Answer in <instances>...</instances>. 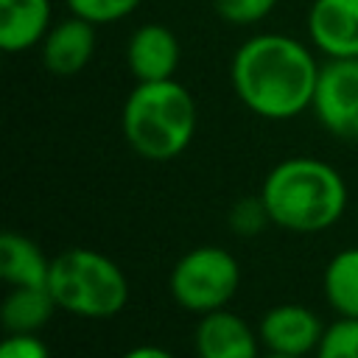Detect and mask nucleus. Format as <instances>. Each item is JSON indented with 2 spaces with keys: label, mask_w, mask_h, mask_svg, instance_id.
<instances>
[{
  "label": "nucleus",
  "mask_w": 358,
  "mask_h": 358,
  "mask_svg": "<svg viewBox=\"0 0 358 358\" xmlns=\"http://www.w3.org/2000/svg\"><path fill=\"white\" fill-rule=\"evenodd\" d=\"M227 218H229V229H232L238 238H255V235H260V232L271 224L268 210H266L260 193H257V196H243V199H238V201L229 207V215H227Z\"/></svg>",
  "instance_id": "nucleus-17"
},
{
  "label": "nucleus",
  "mask_w": 358,
  "mask_h": 358,
  "mask_svg": "<svg viewBox=\"0 0 358 358\" xmlns=\"http://www.w3.org/2000/svg\"><path fill=\"white\" fill-rule=\"evenodd\" d=\"M0 358H50L39 333H8L0 344Z\"/></svg>",
  "instance_id": "nucleus-20"
},
{
  "label": "nucleus",
  "mask_w": 358,
  "mask_h": 358,
  "mask_svg": "<svg viewBox=\"0 0 358 358\" xmlns=\"http://www.w3.org/2000/svg\"><path fill=\"white\" fill-rule=\"evenodd\" d=\"M322 294L336 316L358 319V246H347L327 260Z\"/></svg>",
  "instance_id": "nucleus-15"
},
{
  "label": "nucleus",
  "mask_w": 358,
  "mask_h": 358,
  "mask_svg": "<svg viewBox=\"0 0 358 358\" xmlns=\"http://www.w3.org/2000/svg\"><path fill=\"white\" fill-rule=\"evenodd\" d=\"M59 310L48 285H17L6 294L0 319L6 333H39Z\"/></svg>",
  "instance_id": "nucleus-14"
},
{
  "label": "nucleus",
  "mask_w": 358,
  "mask_h": 358,
  "mask_svg": "<svg viewBox=\"0 0 358 358\" xmlns=\"http://www.w3.org/2000/svg\"><path fill=\"white\" fill-rule=\"evenodd\" d=\"M120 358H176V355L168 352L165 347H157V344H137V347L126 350Z\"/></svg>",
  "instance_id": "nucleus-21"
},
{
  "label": "nucleus",
  "mask_w": 358,
  "mask_h": 358,
  "mask_svg": "<svg viewBox=\"0 0 358 358\" xmlns=\"http://www.w3.org/2000/svg\"><path fill=\"white\" fill-rule=\"evenodd\" d=\"M143 0H67L70 11L76 17L90 20L92 25H103V22H117L123 17H129Z\"/></svg>",
  "instance_id": "nucleus-18"
},
{
  "label": "nucleus",
  "mask_w": 358,
  "mask_h": 358,
  "mask_svg": "<svg viewBox=\"0 0 358 358\" xmlns=\"http://www.w3.org/2000/svg\"><path fill=\"white\" fill-rule=\"evenodd\" d=\"M308 34L327 59L358 56V0H313Z\"/></svg>",
  "instance_id": "nucleus-9"
},
{
  "label": "nucleus",
  "mask_w": 358,
  "mask_h": 358,
  "mask_svg": "<svg viewBox=\"0 0 358 358\" xmlns=\"http://www.w3.org/2000/svg\"><path fill=\"white\" fill-rule=\"evenodd\" d=\"M50 260L36 241L20 232H3L0 238V274L3 280L17 285H48Z\"/></svg>",
  "instance_id": "nucleus-13"
},
{
  "label": "nucleus",
  "mask_w": 358,
  "mask_h": 358,
  "mask_svg": "<svg viewBox=\"0 0 358 358\" xmlns=\"http://www.w3.org/2000/svg\"><path fill=\"white\" fill-rule=\"evenodd\" d=\"M260 358H310V355H280V352H263Z\"/></svg>",
  "instance_id": "nucleus-22"
},
{
  "label": "nucleus",
  "mask_w": 358,
  "mask_h": 358,
  "mask_svg": "<svg viewBox=\"0 0 358 358\" xmlns=\"http://www.w3.org/2000/svg\"><path fill=\"white\" fill-rule=\"evenodd\" d=\"M322 64L294 36L257 34L246 39L229 67L238 101L257 117L291 120L313 106Z\"/></svg>",
  "instance_id": "nucleus-1"
},
{
  "label": "nucleus",
  "mask_w": 358,
  "mask_h": 358,
  "mask_svg": "<svg viewBox=\"0 0 358 358\" xmlns=\"http://www.w3.org/2000/svg\"><path fill=\"white\" fill-rule=\"evenodd\" d=\"M95 53V25L84 17H70L53 25L42 39V64L53 76L81 73Z\"/></svg>",
  "instance_id": "nucleus-11"
},
{
  "label": "nucleus",
  "mask_w": 358,
  "mask_h": 358,
  "mask_svg": "<svg viewBox=\"0 0 358 358\" xmlns=\"http://www.w3.org/2000/svg\"><path fill=\"white\" fill-rule=\"evenodd\" d=\"M196 358H260L263 344L257 327H252L243 316L229 308L199 316L193 330Z\"/></svg>",
  "instance_id": "nucleus-8"
},
{
  "label": "nucleus",
  "mask_w": 358,
  "mask_h": 358,
  "mask_svg": "<svg viewBox=\"0 0 358 358\" xmlns=\"http://www.w3.org/2000/svg\"><path fill=\"white\" fill-rule=\"evenodd\" d=\"M48 291L59 310L76 319H112L129 305V280L103 252L73 246L50 260Z\"/></svg>",
  "instance_id": "nucleus-4"
},
{
  "label": "nucleus",
  "mask_w": 358,
  "mask_h": 358,
  "mask_svg": "<svg viewBox=\"0 0 358 358\" xmlns=\"http://www.w3.org/2000/svg\"><path fill=\"white\" fill-rule=\"evenodd\" d=\"M310 109L333 137L358 140V56L322 64Z\"/></svg>",
  "instance_id": "nucleus-6"
},
{
  "label": "nucleus",
  "mask_w": 358,
  "mask_h": 358,
  "mask_svg": "<svg viewBox=\"0 0 358 358\" xmlns=\"http://www.w3.org/2000/svg\"><path fill=\"white\" fill-rule=\"evenodd\" d=\"M179 39L168 25L145 22L126 45V64L137 81H165L173 78L179 67Z\"/></svg>",
  "instance_id": "nucleus-10"
},
{
  "label": "nucleus",
  "mask_w": 358,
  "mask_h": 358,
  "mask_svg": "<svg viewBox=\"0 0 358 358\" xmlns=\"http://www.w3.org/2000/svg\"><path fill=\"white\" fill-rule=\"evenodd\" d=\"M274 6H277V0H215L218 17L232 22V25L260 22Z\"/></svg>",
  "instance_id": "nucleus-19"
},
{
  "label": "nucleus",
  "mask_w": 358,
  "mask_h": 358,
  "mask_svg": "<svg viewBox=\"0 0 358 358\" xmlns=\"http://www.w3.org/2000/svg\"><path fill=\"white\" fill-rule=\"evenodd\" d=\"M50 31V0H0V48L20 53Z\"/></svg>",
  "instance_id": "nucleus-12"
},
{
  "label": "nucleus",
  "mask_w": 358,
  "mask_h": 358,
  "mask_svg": "<svg viewBox=\"0 0 358 358\" xmlns=\"http://www.w3.org/2000/svg\"><path fill=\"white\" fill-rule=\"evenodd\" d=\"M238 285L241 263L232 252L215 243L193 246L173 263L168 274L171 299L196 316L227 308L238 294Z\"/></svg>",
  "instance_id": "nucleus-5"
},
{
  "label": "nucleus",
  "mask_w": 358,
  "mask_h": 358,
  "mask_svg": "<svg viewBox=\"0 0 358 358\" xmlns=\"http://www.w3.org/2000/svg\"><path fill=\"white\" fill-rule=\"evenodd\" d=\"M313 358H358V319L336 316V322L324 327Z\"/></svg>",
  "instance_id": "nucleus-16"
},
{
  "label": "nucleus",
  "mask_w": 358,
  "mask_h": 358,
  "mask_svg": "<svg viewBox=\"0 0 358 358\" xmlns=\"http://www.w3.org/2000/svg\"><path fill=\"white\" fill-rule=\"evenodd\" d=\"M324 324L299 302H282L268 308L257 322V336L266 352L280 355H313L322 341Z\"/></svg>",
  "instance_id": "nucleus-7"
},
{
  "label": "nucleus",
  "mask_w": 358,
  "mask_h": 358,
  "mask_svg": "<svg viewBox=\"0 0 358 358\" xmlns=\"http://www.w3.org/2000/svg\"><path fill=\"white\" fill-rule=\"evenodd\" d=\"M196 123V101L176 78L137 81L120 112L123 140L148 162L176 159L193 143Z\"/></svg>",
  "instance_id": "nucleus-3"
},
{
  "label": "nucleus",
  "mask_w": 358,
  "mask_h": 358,
  "mask_svg": "<svg viewBox=\"0 0 358 358\" xmlns=\"http://www.w3.org/2000/svg\"><path fill=\"white\" fill-rule=\"evenodd\" d=\"M260 199L274 227L296 235H316L341 221L350 193L344 176L330 162L288 157L266 173Z\"/></svg>",
  "instance_id": "nucleus-2"
}]
</instances>
